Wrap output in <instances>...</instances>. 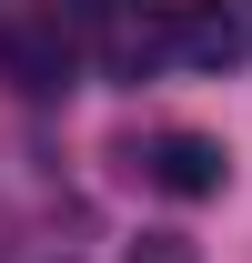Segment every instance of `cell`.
I'll use <instances>...</instances> for the list:
<instances>
[{
    "label": "cell",
    "instance_id": "6da1fadb",
    "mask_svg": "<svg viewBox=\"0 0 252 263\" xmlns=\"http://www.w3.org/2000/svg\"><path fill=\"white\" fill-rule=\"evenodd\" d=\"M141 172H152L172 202H202V193H222V142H212V132H161Z\"/></svg>",
    "mask_w": 252,
    "mask_h": 263
},
{
    "label": "cell",
    "instance_id": "7a4b0ae2",
    "mask_svg": "<svg viewBox=\"0 0 252 263\" xmlns=\"http://www.w3.org/2000/svg\"><path fill=\"white\" fill-rule=\"evenodd\" d=\"M0 61H10L20 91H61V81H71V41H61V21H40V31H10V41H0Z\"/></svg>",
    "mask_w": 252,
    "mask_h": 263
},
{
    "label": "cell",
    "instance_id": "3957f363",
    "mask_svg": "<svg viewBox=\"0 0 252 263\" xmlns=\"http://www.w3.org/2000/svg\"><path fill=\"white\" fill-rule=\"evenodd\" d=\"M172 51H192V61H232V51H242V31L222 21L212 0H182V10H172Z\"/></svg>",
    "mask_w": 252,
    "mask_h": 263
},
{
    "label": "cell",
    "instance_id": "277c9868",
    "mask_svg": "<svg viewBox=\"0 0 252 263\" xmlns=\"http://www.w3.org/2000/svg\"><path fill=\"white\" fill-rule=\"evenodd\" d=\"M131 263H202V253H192L182 233H141V243H131Z\"/></svg>",
    "mask_w": 252,
    "mask_h": 263
}]
</instances>
